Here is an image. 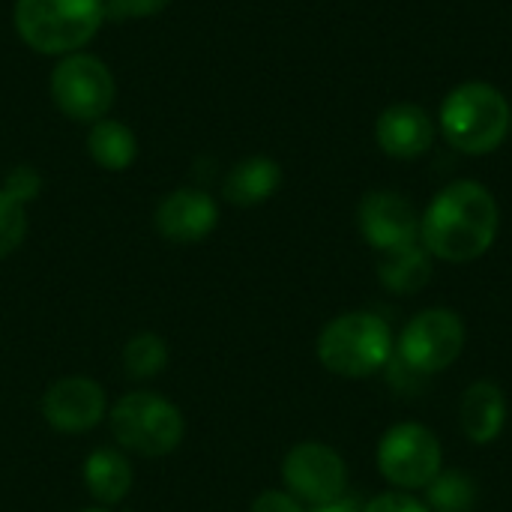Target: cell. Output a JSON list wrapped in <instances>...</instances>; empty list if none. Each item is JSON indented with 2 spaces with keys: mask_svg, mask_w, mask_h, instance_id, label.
I'll return each instance as SVG.
<instances>
[{
  "mask_svg": "<svg viewBox=\"0 0 512 512\" xmlns=\"http://www.w3.org/2000/svg\"><path fill=\"white\" fill-rule=\"evenodd\" d=\"M501 225L495 195L477 180H456L444 186L420 216V243L447 264H468L483 258Z\"/></svg>",
  "mask_w": 512,
  "mask_h": 512,
  "instance_id": "cell-1",
  "label": "cell"
},
{
  "mask_svg": "<svg viewBox=\"0 0 512 512\" xmlns=\"http://www.w3.org/2000/svg\"><path fill=\"white\" fill-rule=\"evenodd\" d=\"M444 141L465 156H486L510 135L512 108L507 96L489 81L456 84L438 111Z\"/></svg>",
  "mask_w": 512,
  "mask_h": 512,
  "instance_id": "cell-2",
  "label": "cell"
},
{
  "mask_svg": "<svg viewBox=\"0 0 512 512\" xmlns=\"http://www.w3.org/2000/svg\"><path fill=\"white\" fill-rule=\"evenodd\" d=\"M15 30L36 54H75L105 21L102 0H15Z\"/></svg>",
  "mask_w": 512,
  "mask_h": 512,
  "instance_id": "cell-3",
  "label": "cell"
},
{
  "mask_svg": "<svg viewBox=\"0 0 512 512\" xmlns=\"http://www.w3.org/2000/svg\"><path fill=\"white\" fill-rule=\"evenodd\" d=\"M318 360L339 378H369L393 360V333L372 312H345L318 336Z\"/></svg>",
  "mask_w": 512,
  "mask_h": 512,
  "instance_id": "cell-4",
  "label": "cell"
},
{
  "mask_svg": "<svg viewBox=\"0 0 512 512\" xmlns=\"http://www.w3.org/2000/svg\"><path fill=\"white\" fill-rule=\"evenodd\" d=\"M108 420L117 444L147 459L174 453L186 435L180 408L159 393H126L111 408Z\"/></svg>",
  "mask_w": 512,
  "mask_h": 512,
  "instance_id": "cell-5",
  "label": "cell"
},
{
  "mask_svg": "<svg viewBox=\"0 0 512 512\" xmlns=\"http://www.w3.org/2000/svg\"><path fill=\"white\" fill-rule=\"evenodd\" d=\"M465 339V321L453 309H423L405 324L396 345V360L414 375H438L462 357Z\"/></svg>",
  "mask_w": 512,
  "mask_h": 512,
  "instance_id": "cell-6",
  "label": "cell"
},
{
  "mask_svg": "<svg viewBox=\"0 0 512 512\" xmlns=\"http://www.w3.org/2000/svg\"><path fill=\"white\" fill-rule=\"evenodd\" d=\"M378 471L381 477L402 489H426L444 471V447L438 435L420 423H396L378 441Z\"/></svg>",
  "mask_w": 512,
  "mask_h": 512,
  "instance_id": "cell-7",
  "label": "cell"
},
{
  "mask_svg": "<svg viewBox=\"0 0 512 512\" xmlns=\"http://www.w3.org/2000/svg\"><path fill=\"white\" fill-rule=\"evenodd\" d=\"M114 75L93 54H66L51 72V99L54 105L78 123L102 120L114 105Z\"/></svg>",
  "mask_w": 512,
  "mask_h": 512,
  "instance_id": "cell-8",
  "label": "cell"
},
{
  "mask_svg": "<svg viewBox=\"0 0 512 512\" xmlns=\"http://www.w3.org/2000/svg\"><path fill=\"white\" fill-rule=\"evenodd\" d=\"M282 480L300 504L321 507L345 495L348 468L333 447L321 441H303L288 450L282 462Z\"/></svg>",
  "mask_w": 512,
  "mask_h": 512,
  "instance_id": "cell-9",
  "label": "cell"
},
{
  "mask_svg": "<svg viewBox=\"0 0 512 512\" xmlns=\"http://www.w3.org/2000/svg\"><path fill=\"white\" fill-rule=\"evenodd\" d=\"M357 222L363 240L378 252H393L420 240V213L417 207L393 192V189H372L363 195L357 207Z\"/></svg>",
  "mask_w": 512,
  "mask_h": 512,
  "instance_id": "cell-10",
  "label": "cell"
},
{
  "mask_svg": "<svg viewBox=\"0 0 512 512\" xmlns=\"http://www.w3.org/2000/svg\"><path fill=\"white\" fill-rule=\"evenodd\" d=\"M42 417L63 435L90 432L105 417V390L90 378H60L42 396Z\"/></svg>",
  "mask_w": 512,
  "mask_h": 512,
  "instance_id": "cell-11",
  "label": "cell"
},
{
  "mask_svg": "<svg viewBox=\"0 0 512 512\" xmlns=\"http://www.w3.org/2000/svg\"><path fill=\"white\" fill-rule=\"evenodd\" d=\"M156 231L171 243H198L219 225V207L204 189H174L156 207Z\"/></svg>",
  "mask_w": 512,
  "mask_h": 512,
  "instance_id": "cell-12",
  "label": "cell"
},
{
  "mask_svg": "<svg viewBox=\"0 0 512 512\" xmlns=\"http://www.w3.org/2000/svg\"><path fill=\"white\" fill-rule=\"evenodd\" d=\"M375 141L390 159H420L435 141V120L417 102L387 105L375 120Z\"/></svg>",
  "mask_w": 512,
  "mask_h": 512,
  "instance_id": "cell-13",
  "label": "cell"
},
{
  "mask_svg": "<svg viewBox=\"0 0 512 512\" xmlns=\"http://www.w3.org/2000/svg\"><path fill=\"white\" fill-rule=\"evenodd\" d=\"M462 432L471 444L486 447L501 438L507 423V396L495 381H477L462 396Z\"/></svg>",
  "mask_w": 512,
  "mask_h": 512,
  "instance_id": "cell-14",
  "label": "cell"
},
{
  "mask_svg": "<svg viewBox=\"0 0 512 512\" xmlns=\"http://www.w3.org/2000/svg\"><path fill=\"white\" fill-rule=\"evenodd\" d=\"M282 186V168L270 156H249L231 165L222 183V195L234 207H258Z\"/></svg>",
  "mask_w": 512,
  "mask_h": 512,
  "instance_id": "cell-15",
  "label": "cell"
},
{
  "mask_svg": "<svg viewBox=\"0 0 512 512\" xmlns=\"http://www.w3.org/2000/svg\"><path fill=\"white\" fill-rule=\"evenodd\" d=\"M378 279L390 294L399 297H411L417 291H423L432 279V255L426 252V246L417 240L411 246L384 252L378 258Z\"/></svg>",
  "mask_w": 512,
  "mask_h": 512,
  "instance_id": "cell-16",
  "label": "cell"
},
{
  "mask_svg": "<svg viewBox=\"0 0 512 512\" xmlns=\"http://www.w3.org/2000/svg\"><path fill=\"white\" fill-rule=\"evenodd\" d=\"M87 153L105 171H126L138 156V138L126 123L102 117V120L90 123Z\"/></svg>",
  "mask_w": 512,
  "mask_h": 512,
  "instance_id": "cell-17",
  "label": "cell"
},
{
  "mask_svg": "<svg viewBox=\"0 0 512 512\" xmlns=\"http://www.w3.org/2000/svg\"><path fill=\"white\" fill-rule=\"evenodd\" d=\"M84 486L99 504H117L132 489V468L117 450H96L84 462Z\"/></svg>",
  "mask_w": 512,
  "mask_h": 512,
  "instance_id": "cell-18",
  "label": "cell"
},
{
  "mask_svg": "<svg viewBox=\"0 0 512 512\" xmlns=\"http://www.w3.org/2000/svg\"><path fill=\"white\" fill-rule=\"evenodd\" d=\"M426 498L432 512H471L477 504V486L459 471H441L426 486Z\"/></svg>",
  "mask_w": 512,
  "mask_h": 512,
  "instance_id": "cell-19",
  "label": "cell"
},
{
  "mask_svg": "<svg viewBox=\"0 0 512 512\" xmlns=\"http://www.w3.org/2000/svg\"><path fill=\"white\" fill-rule=\"evenodd\" d=\"M168 363V345L156 333H138L123 348V366L129 378H156Z\"/></svg>",
  "mask_w": 512,
  "mask_h": 512,
  "instance_id": "cell-20",
  "label": "cell"
},
{
  "mask_svg": "<svg viewBox=\"0 0 512 512\" xmlns=\"http://www.w3.org/2000/svg\"><path fill=\"white\" fill-rule=\"evenodd\" d=\"M27 234V213H24V204H18L15 198H9L3 189H0V261L6 255H12L21 240Z\"/></svg>",
  "mask_w": 512,
  "mask_h": 512,
  "instance_id": "cell-21",
  "label": "cell"
},
{
  "mask_svg": "<svg viewBox=\"0 0 512 512\" xmlns=\"http://www.w3.org/2000/svg\"><path fill=\"white\" fill-rule=\"evenodd\" d=\"M39 189H42V177H39V171L30 168V165H15V168L6 174V183H3V192H6L9 198H15L18 204L33 201V198L39 195Z\"/></svg>",
  "mask_w": 512,
  "mask_h": 512,
  "instance_id": "cell-22",
  "label": "cell"
},
{
  "mask_svg": "<svg viewBox=\"0 0 512 512\" xmlns=\"http://www.w3.org/2000/svg\"><path fill=\"white\" fill-rule=\"evenodd\" d=\"M105 18L114 21H132V18H150L171 6V0H102Z\"/></svg>",
  "mask_w": 512,
  "mask_h": 512,
  "instance_id": "cell-23",
  "label": "cell"
},
{
  "mask_svg": "<svg viewBox=\"0 0 512 512\" xmlns=\"http://www.w3.org/2000/svg\"><path fill=\"white\" fill-rule=\"evenodd\" d=\"M363 512H432L423 501H417L408 492H384L372 504H366Z\"/></svg>",
  "mask_w": 512,
  "mask_h": 512,
  "instance_id": "cell-24",
  "label": "cell"
},
{
  "mask_svg": "<svg viewBox=\"0 0 512 512\" xmlns=\"http://www.w3.org/2000/svg\"><path fill=\"white\" fill-rule=\"evenodd\" d=\"M249 512H306V510H303V504H300L291 492L267 489V492H261V495L252 501V510Z\"/></svg>",
  "mask_w": 512,
  "mask_h": 512,
  "instance_id": "cell-25",
  "label": "cell"
},
{
  "mask_svg": "<svg viewBox=\"0 0 512 512\" xmlns=\"http://www.w3.org/2000/svg\"><path fill=\"white\" fill-rule=\"evenodd\" d=\"M312 512H363V507L357 504V498H336V501H330V504H321V507H315Z\"/></svg>",
  "mask_w": 512,
  "mask_h": 512,
  "instance_id": "cell-26",
  "label": "cell"
},
{
  "mask_svg": "<svg viewBox=\"0 0 512 512\" xmlns=\"http://www.w3.org/2000/svg\"><path fill=\"white\" fill-rule=\"evenodd\" d=\"M81 512H108V510H81Z\"/></svg>",
  "mask_w": 512,
  "mask_h": 512,
  "instance_id": "cell-27",
  "label": "cell"
},
{
  "mask_svg": "<svg viewBox=\"0 0 512 512\" xmlns=\"http://www.w3.org/2000/svg\"><path fill=\"white\" fill-rule=\"evenodd\" d=\"M510 132H512V123H510Z\"/></svg>",
  "mask_w": 512,
  "mask_h": 512,
  "instance_id": "cell-28",
  "label": "cell"
}]
</instances>
